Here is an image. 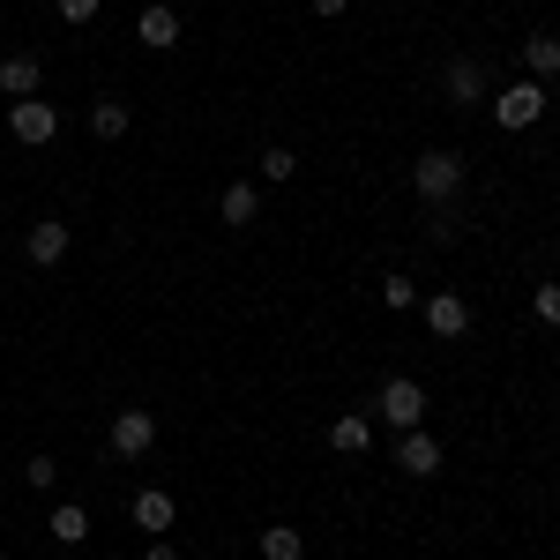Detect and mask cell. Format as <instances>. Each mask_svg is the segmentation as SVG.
Returning a JSON list of instances; mask_svg holds the SVG:
<instances>
[{
	"label": "cell",
	"mask_w": 560,
	"mask_h": 560,
	"mask_svg": "<svg viewBox=\"0 0 560 560\" xmlns=\"http://www.w3.org/2000/svg\"><path fill=\"white\" fill-rule=\"evenodd\" d=\"M128 105H120V97H97V105H90V135H97V142H120V135H128Z\"/></svg>",
	"instance_id": "cell-17"
},
{
	"label": "cell",
	"mask_w": 560,
	"mask_h": 560,
	"mask_svg": "<svg viewBox=\"0 0 560 560\" xmlns=\"http://www.w3.org/2000/svg\"><path fill=\"white\" fill-rule=\"evenodd\" d=\"M382 300L404 314V306H419V284H411V277H382Z\"/></svg>",
	"instance_id": "cell-21"
},
{
	"label": "cell",
	"mask_w": 560,
	"mask_h": 560,
	"mask_svg": "<svg viewBox=\"0 0 560 560\" xmlns=\"http://www.w3.org/2000/svg\"><path fill=\"white\" fill-rule=\"evenodd\" d=\"M217 217H224V224H255L261 217V187L255 179H232V187L217 195Z\"/></svg>",
	"instance_id": "cell-14"
},
{
	"label": "cell",
	"mask_w": 560,
	"mask_h": 560,
	"mask_svg": "<svg viewBox=\"0 0 560 560\" xmlns=\"http://www.w3.org/2000/svg\"><path fill=\"white\" fill-rule=\"evenodd\" d=\"M45 530H52L60 546H83V538H90V509H83V501H60V509L45 516Z\"/></svg>",
	"instance_id": "cell-16"
},
{
	"label": "cell",
	"mask_w": 560,
	"mask_h": 560,
	"mask_svg": "<svg viewBox=\"0 0 560 560\" xmlns=\"http://www.w3.org/2000/svg\"><path fill=\"white\" fill-rule=\"evenodd\" d=\"M464 187H471V165L456 158V150H419V165H411V195L441 210V202H464Z\"/></svg>",
	"instance_id": "cell-1"
},
{
	"label": "cell",
	"mask_w": 560,
	"mask_h": 560,
	"mask_svg": "<svg viewBox=\"0 0 560 560\" xmlns=\"http://www.w3.org/2000/svg\"><path fill=\"white\" fill-rule=\"evenodd\" d=\"M427 329L433 337H464V329H471V306L456 300V292H433L427 300Z\"/></svg>",
	"instance_id": "cell-12"
},
{
	"label": "cell",
	"mask_w": 560,
	"mask_h": 560,
	"mask_svg": "<svg viewBox=\"0 0 560 560\" xmlns=\"http://www.w3.org/2000/svg\"><path fill=\"white\" fill-rule=\"evenodd\" d=\"M128 516H135V530H150V538H165V530L179 523V501L165 493V486H142V493H135V509H128Z\"/></svg>",
	"instance_id": "cell-8"
},
{
	"label": "cell",
	"mask_w": 560,
	"mask_h": 560,
	"mask_svg": "<svg viewBox=\"0 0 560 560\" xmlns=\"http://www.w3.org/2000/svg\"><path fill=\"white\" fill-rule=\"evenodd\" d=\"M135 38H142V45H158V52H165V45H179V8L150 0V8H142V23H135Z\"/></svg>",
	"instance_id": "cell-13"
},
{
	"label": "cell",
	"mask_w": 560,
	"mask_h": 560,
	"mask_svg": "<svg viewBox=\"0 0 560 560\" xmlns=\"http://www.w3.org/2000/svg\"><path fill=\"white\" fill-rule=\"evenodd\" d=\"M493 120H501L509 135H516V128H538V120H546V83H530V75H523V83H509L501 97H493Z\"/></svg>",
	"instance_id": "cell-3"
},
{
	"label": "cell",
	"mask_w": 560,
	"mask_h": 560,
	"mask_svg": "<svg viewBox=\"0 0 560 560\" xmlns=\"http://www.w3.org/2000/svg\"><path fill=\"white\" fill-rule=\"evenodd\" d=\"M38 52H8V60H0V97H15V105H23V97H38Z\"/></svg>",
	"instance_id": "cell-10"
},
{
	"label": "cell",
	"mask_w": 560,
	"mask_h": 560,
	"mask_svg": "<svg viewBox=\"0 0 560 560\" xmlns=\"http://www.w3.org/2000/svg\"><path fill=\"white\" fill-rule=\"evenodd\" d=\"M374 411H382L396 433H411V427H427V388L411 382V374H388L382 396H374Z\"/></svg>",
	"instance_id": "cell-2"
},
{
	"label": "cell",
	"mask_w": 560,
	"mask_h": 560,
	"mask_svg": "<svg viewBox=\"0 0 560 560\" xmlns=\"http://www.w3.org/2000/svg\"><path fill=\"white\" fill-rule=\"evenodd\" d=\"M68 247H75V232H68V224H60V217H38V224H31V232H23V255L38 261V269H52V261L68 255Z\"/></svg>",
	"instance_id": "cell-9"
},
{
	"label": "cell",
	"mask_w": 560,
	"mask_h": 560,
	"mask_svg": "<svg viewBox=\"0 0 560 560\" xmlns=\"http://www.w3.org/2000/svg\"><path fill=\"white\" fill-rule=\"evenodd\" d=\"M261 179H300V158H292L284 142H269V150H261Z\"/></svg>",
	"instance_id": "cell-19"
},
{
	"label": "cell",
	"mask_w": 560,
	"mask_h": 560,
	"mask_svg": "<svg viewBox=\"0 0 560 560\" xmlns=\"http://www.w3.org/2000/svg\"><path fill=\"white\" fill-rule=\"evenodd\" d=\"M142 560H179V553H173V538H150V553H142Z\"/></svg>",
	"instance_id": "cell-24"
},
{
	"label": "cell",
	"mask_w": 560,
	"mask_h": 560,
	"mask_svg": "<svg viewBox=\"0 0 560 560\" xmlns=\"http://www.w3.org/2000/svg\"><path fill=\"white\" fill-rule=\"evenodd\" d=\"M97 8H105V0H60V23L83 31V23H97Z\"/></svg>",
	"instance_id": "cell-22"
},
{
	"label": "cell",
	"mask_w": 560,
	"mask_h": 560,
	"mask_svg": "<svg viewBox=\"0 0 560 560\" xmlns=\"http://www.w3.org/2000/svg\"><path fill=\"white\" fill-rule=\"evenodd\" d=\"M306 8H314V15H345L351 0H306Z\"/></svg>",
	"instance_id": "cell-25"
},
{
	"label": "cell",
	"mask_w": 560,
	"mask_h": 560,
	"mask_svg": "<svg viewBox=\"0 0 560 560\" xmlns=\"http://www.w3.org/2000/svg\"><path fill=\"white\" fill-rule=\"evenodd\" d=\"M530 314H538L546 329H560V284H538V292H530Z\"/></svg>",
	"instance_id": "cell-20"
},
{
	"label": "cell",
	"mask_w": 560,
	"mask_h": 560,
	"mask_svg": "<svg viewBox=\"0 0 560 560\" xmlns=\"http://www.w3.org/2000/svg\"><path fill=\"white\" fill-rule=\"evenodd\" d=\"M23 478H31L38 493H52V478H60V464H52V456H31V464H23Z\"/></svg>",
	"instance_id": "cell-23"
},
{
	"label": "cell",
	"mask_w": 560,
	"mask_h": 560,
	"mask_svg": "<svg viewBox=\"0 0 560 560\" xmlns=\"http://www.w3.org/2000/svg\"><path fill=\"white\" fill-rule=\"evenodd\" d=\"M553 261H560V247H553Z\"/></svg>",
	"instance_id": "cell-26"
},
{
	"label": "cell",
	"mask_w": 560,
	"mask_h": 560,
	"mask_svg": "<svg viewBox=\"0 0 560 560\" xmlns=\"http://www.w3.org/2000/svg\"><path fill=\"white\" fill-rule=\"evenodd\" d=\"M158 448V411H142V404H128L120 419H113V456H150Z\"/></svg>",
	"instance_id": "cell-6"
},
{
	"label": "cell",
	"mask_w": 560,
	"mask_h": 560,
	"mask_svg": "<svg viewBox=\"0 0 560 560\" xmlns=\"http://www.w3.org/2000/svg\"><path fill=\"white\" fill-rule=\"evenodd\" d=\"M8 135L23 142V150H38L60 135V105H45V97H23V105H8Z\"/></svg>",
	"instance_id": "cell-5"
},
{
	"label": "cell",
	"mask_w": 560,
	"mask_h": 560,
	"mask_svg": "<svg viewBox=\"0 0 560 560\" xmlns=\"http://www.w3.org/2000/svg\"><path fill=\"white\" fill-rule=\"evenodd\" d=\"M300 553H306V538L292 523H269V530H261V560H300Z\"/></svg>",
	"instance_id": "cell-18"
},
{
	"label": "cell",
	"mask_w": 560,
	"mask_h": 560,
	"mask_svg": "<svg viewBox=\"0 0 560 560\" xmlns=\"http://www.w3.org/2000/svg\"><path fill=\"white\" fill-rule=\"evenodd\" d=\"M396 471H404V478H433V471H441V441H433L427 427L396 433Z\"/></svg>",
	"instance_id": "cell-7"
},
{
	"label": "cell",
	"mask_w": 560,
	"mask_h": 560,
	"mask_svg": "<svg viewBox=\"0 0 560 560\" xmlns=\"http://www.w3.org/2000/svg\"><path fill=\"white\" fill-rule=\"evenodd\" d=\"M523 75H530V83H553L560 75V38L553 31H530V38H523Z\"/></svg>",
	"instance_id": "cell-11"
},
{
	"label": "cell",
	"mask_w": 560,
	"mask_h": 560,
	"mask_svg": "<svg viewBox=\"0 0 560 560\" xmlns=\"http://www.w3.org/2000/svg\"><path fill=\"white\" fill-rule=\"evenodd\" d=\"M329 448H337V456H366V448H374V419H366V411H345V419L329 427Z\"/></svg>",
	"instance_id": "cell-15"
},
{
	"label": "cell",
	"mask_w": 560,
	"mask_h": 560,
	"mask_svg": "<svg viewBox=\"0 0 560 560\" xmlns=\"http://www.w3.org/2000/svg\"><path fill=\"white\" fill-rule=\"evenodd\" d=\"M486 90H493V68H486L478 52H456V60L441 68V97H448V105H478Z\"/></svg>",
	"instance_id": "cell-4"
}]
</instances>
